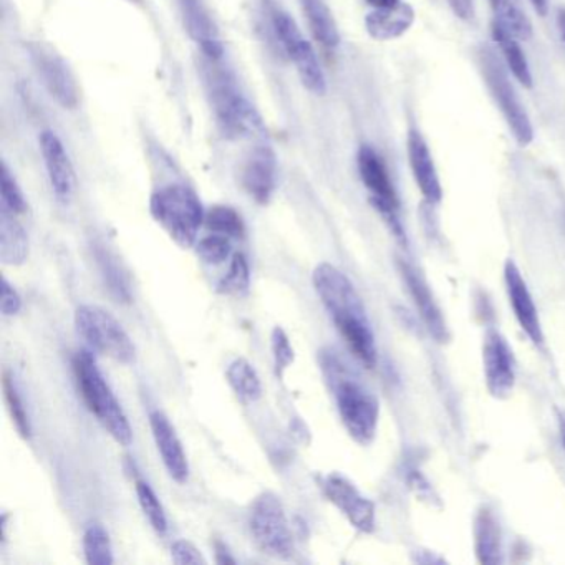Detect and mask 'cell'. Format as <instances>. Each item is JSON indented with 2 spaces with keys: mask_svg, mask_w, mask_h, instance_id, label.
I'll return each mask as SVG.
<instances>
[{
  "mask_svg": "<svg viewBox=\"0 0 565 565\" xmlns=\"http://www.w3.org/2000/svg\"><path fill=\"white\" fill-rule=\"evenodd\" d=\"M313 287L329 310L340 335L353 355L366 366L376 365V343L365 306L352 280L332 264H320L313 270Z\"/></svg>",
  "mask_w": 565,
  "mask_h": 565,
  "instance_id": "6da1fadb",
  "label": "cell"
},
{
  "mask_svg": "<svg viewBox=\"0 0 565 565\" xmlns=\"http://www.w3.org/2000/svg\"><path fill=\"white\" fill-rule=\"evenodd\" d=\"M323 372L332 386L340 418L353 441L370 445L375 439L380 422V403L376 396L343 365L339 356H322Z\"/></svg>",
  "mask_w": 565,
  "mask_h": 565,
  "instance_id": "7a4b0ae2",
  "label": "cell"
},
{
  "mask_svg": "<svg viewBox=\"0 0 565 565\" xmlns=\"http://www.w3.org/2000/svg\"><path fill=\"white\" fill-rule=\"evenodd\" d=\"M150 211L153 220L178 246L190 249L196 244L206 211L193 188L183 183L160 188L151 196Z\"/></svg>",
  "mask_w": 565,
  "mask_h": 565,
  "instance_id": "3957f363",
  "label": "cell"
},
{
  "mask_svg": "<svg viewBox=\"0 0 565 565\" xmlns=\"http://www.w3.org/2000/svg\"><path fill=\"white\" fill-rule=\"evenodd\" d=\"M74 372L82 398L95 418L110 433L115 441L124 446L130 445L134 438L130 423L90 352L84 350L75 355Z\"/></svg>",
  "mask_w": 565,
  "mask_h": 565,
  "instance_id": "277c9868",
  "label": "cell"
},
{
  "mask_svg": "<svg viewBox=\"0 0 565 565\" xmlns=\"http://www.w3.org/2000/svg\"><path fill=\"white\" fill-rule=\"evenodd\" d=\"M478 65L482 78L488 85L489 94L501 110L509 130L512 131V137L521 147H527L534 140V128H532L531 118L515 92L514 84L509 78L504 62L495 55L491 47L482 45L478 52Z\"/></svg>",
  "mask_w": 565,
  "mask_h": 565,
  "instance_id": "5b68a950",
  "label": "cell"
},
{
  "mask_svg": "<svg viewBox=\"0 0 565 565\" xmlns=\"http://www.w3.org/2000/svg\"><path fill=\"white\" fill-rule=\"evenodd\" d=\"M78 333L87 340L92 349L118 363L135 362L137 349L120 322L100 306H81L75 312Z\"/></svg>",
  "mask_w": 565,
  "mask_h": 565,
  "instance_id": "8992f818",
  "label": "cell"
},
{
  "mask_svg": "<svg viewBox=\"0 0 565 565\" xmlns=\"http://www.w3.org/2000/svg\"><path fill=\"white\" fill-rule=\"evenodd\" d=\"M250 532L254 541L264 554L274 558H287L294 555V534L287 521L286 509L274 492L257 495L250 508Z\"/></svg>",
  "mask_w": 565,
  "mask_h": 565,
  "instance_id": "52a82bcc",
  "label": "cell"
},
{
  "mask_svg": "<svg viewBox=\"0 0 565 565\" xmlns=\"http://www.w3.org/2000/svg\"><path fill=\"white\" fill-rule=\"evenodd\" d=\"M211 102L217 124L224 135L234 140L253 137L263 130V121L256 108L244 97L233 78L224 74L214 75L210 82Z\"/></svg>",
  "mask_w": 565,
  "mask_h": 565,
  "instance_id": "ba28073f",
  "label": "cell"
},
{
  "mask_svg": "<svg viewBox=\"0 0 565 565\" xmlns=\"http://www.w3.org/2000/svg\"><path fill=\"white\" fill-rule=\"evenodd\" d=\"M274 31L289 61L296 67L303 87L313 95L327 92V78L313 45L303 38L297 22L286 11L274 12Z\"/></svg>",
  "mask_w": 565,
  "mask_h": 565,
  "instance_id": "9c48e42d",
  "label": "cell"
},
{
  "mask_svg": "<svg viewBox=\"0 0 565 565\" xmlns=\"http://www.w3.org/2000/svg\"><path fill=\"white\" fill-rule=\"evenodd\" d=\"M356 167H359L360 180L369 191L373 206L390 224L395 236L403 237L402 223L398 217V196H396L385 161L372 147L363 145L360 148L359 157H356Z\"/></svg>",
  "mask_w": 565,
  "mask_h": 565,
  "instance_id": "30bf717a",
  "label": "cell"
},
{
  "mask_svg": "<svg viewBox=\"0 0 565 565\" xmlns=\"http://www.w3.org/2000/svg\"><path fill=\"white\" fill-rule=\"evenodd\" d=\"M486 386L494 398H508L515 385V359L505 337L488 330L482 343Z\"/></svg>",
  "mask_w": 565,
  "mask_h": 565,
  "instance_id": "8fae6325",
  "label": "cell"
},
{
  "mask_svg": "<svg viewBox=\"0 0 565 565\" xmlns=\"http://www.w3.org/2000/svg\"><path fill=\"white\" fill-rule=\"evenodd\" d=\"M31 54L39 78L51 97L65 110H74L78 105V85L64 58L44 45H35Z\"/></svg>",
  "mask_w": 565,
  "mask_h": 565,
  "instance_id": "7c38bea8",
  "label": "cell"
},
{
  "mask_svg": "<svg viewBox=\"0 0 565 565\" xmlns=\"http://www.w3.org/2000/svg\"><path fill=\"white\" fill-rule=\"evenodd\" d=\"M322 489L327 499L349 519L353 527L365 532V534L373 532L375 529V504L366 495H363L352 481L343 478L342 475L332 472L322 479Z\"/></svg>",
  "mask_w": 565,
  "mask_h": 565,
  "instance_id": "4fadbf2b",
  "label": "cell"
},
{
  "mask_svg": "<svg viewBox=\"0 0 565 565\" xmlns=\"http://www.w3.org/2000/svg\"><path fill=\"white\" fill-rule=\"evenodd\" d=\"M39 145H41L42 158H44L45 170H47L55 198L61 203H71L77 190V177L64 141L55 131L45 130L39 138Z\"/></svg>",
  "mask_w": 565,
  "mask_h": 565,
  "instance_id": "5bb4252c",
  "label": "cell"
},
{
  "mask_svg": "<svg viewBox=\"0 0 565 565\" xmlns=\"http://www.w3.org/2000/svg\"><path fill=\"white\" fill-rule=\"evenodd\" d=\"M181 21L188 35L211 62L221 61L224 45L210 8L204 0H178Z\"/></svg>",
  "mask_w": 565,
  "mask_h": 565,
  "instance_id": "9a60e30c",
  "label": "cell"
},
{
  "mask_svg": "<svg viewBox=\"0 0 565 565\" xmlns=\"http://www.w3.org/2000/svg\"><path fill=\"white\" fill-rule=\"evenodd\" d=\"M505 292L509 303L522 332L535 347L544 345V332H542L541 319H539L537 307L529 292L527 284L522 277L521 270L511 259L504 266Z\"/></svg>",
  "mask_w": 565,
  "mask_h": 565,
  "instance_id": "2e32d148",
  "label": "cell"
},
{
  "mask_svg": "<svg viewBox=\"0 0 565 565\" xmlns=\"http://www.w3.org/2000/svg\"><path fill=\"white\" fill-rule=\"evenodd\" d=\"M241 183L257 204L269 203L277 184V158L269 145H257L250 151L244 161Z\"/></svg>",
  "mask_w": 565,
  "mask_h": 565,
  "instance_id": "e0dca14e",
  "label": "cell"
},
{
  "mask_svg": "<svg viewBox=\"0 0 565 565\" xmlns=\"http://www.w3.org/2000/svg\"><path fill=\"white\" fill-rule=\"evenodd\" d=\"M406 147H408L409 168L419 193L429 204H438L443 200V188L428 143L418 130L412 128L408 131Z\"/></svg>",
  "mask_w": 565,
  "mask_h": 565,
  "instance_id": "ac0fdd59",
  "label": "cell"
},
{
  "mask_svg": "<svg viewBox=\"0 0 565 565\" xmlns=\"http://www.w3.org/2000/svg\"><path fill=\"white\" fill-rule=\"evenodd\" d=\"M150 426L164 468L174 481L184 484L190 478V462H188L186 452L178 438L177 429L171 425L168 416L161 412L151 413Z\"/></svg>",
  "mask_w": 565,
  "mask_h": 565,
  "instance_id": "d6986e66",
  "label": "cell"
},
{
  "mask_svg": "<svg viewBox=\"0 0 565 565\" xmlns=\"http://www.w3.org/2000/svg\"><path fill=\"white\" fill-rule=\"evenodd\" d=\"M399 273H402L403 280L408 287L409 296L413 297V302H415L423 322L438 342H445L448 339L446 322L425 277L405 260H399Z\"/></svg>",
  "mask_w": 565,
  "mask_h": 565,
  "instance_id": "ffe728a7",
  "label": "cell"
},
{
  "mask_svg": "<svg viewBox=\"0 0 565 565\" xmlns=\"http://www.w3.org/2000/svg\"><path fill=\"white\" fill-rule=\"evenodd\" d=\"M415 22V11L406 2L395 8L372 9L365 18V28L375 41H393L402 38Z\"/></svg>",
  "mask_w": 565,
  "mask_h": 565,
  "instance_id": "44dd1931",
  "label": "cell"
},
{
  "mask_svg": "<svg viewBox=\"0 0 565 565\" xmlns=\"http://www.w3.org/2000/svg\"><path fill=\"white\" fill-rule=\"evenodd\" d=\"M306 15L313 39L327 51H335L340 45V31L327 0H297Z\"/></svg>",
  "mask_w": 565,
  "mask_h": 565,
  "instance_id": "7402d4cb",
  "label": "cell"
},
{
  "mask_svg": "<svg viewBox=\"0 0 565 565\" xmlns=\"http://www.w3.org/2000/svg\"><path fill=\"white\" fill-rule=\"evenodd\" d=\"M0 257L6 266H22L29 257V236L15 214L0 211Z\"/></svg>",
  "mask_w": 565,
  "mask_h": 565,
  "instance_id": "603a6c76",
  "label": "cell"
},
{
  "mask_svg": "<svg viewBox=\"0 0 565 565\" xmlns=\"http://www.w3.org/2000/svg\"><path fill=\"white\" fill-rule=\"evenodd\" d=\"M492 39L498 44L501 51L502 62H504L508 71H511L512 77L522 85V87L531 88L534 81H532L531 67H529L527 57L524 51L519 45V39L509 34L505 29H502L498 22H492Z\"/></svg>",
  "mask_w": 565,
  "mask_h": 565,
  "instance_id": "cb8c5ba5",
  "label": "cell"
},
{
  "mask_svg": "<svg viewBox=\"0 0 565 565\" xmlns=\"http://www.w3.org/2000/svg\"><path fill=\"white\" fill-rule=\"evenodd\" d=\"M494 22H498L509 34L519 41H529L532 38V22L525 14L521 0H489Z\"/></svg>",
  "mask_w": 565,
  "mask_h": 565,
  "instance_id": "d4e9b609",
  "label": "cell"
},
{
  "mask_svg": "<svg viewBox=\"0 0 565 565\" xmlns=\"http://www.w3.org/2000/svg\"><path fill=\"white\" fill-rule=\"evenodd\" d=\"M227 383L236 393L237 398L254 403L263 396V383L256 369L246 359H236L227 366Z\"/></svg>",
  "mask_w": 565,
  "mask_h": 565,
  "instance_id": "484cf974",
  "label": "cell"
},
{
  "mask_svg": "<svg viewBox=\"0 0 565 565\" xmlns=\"http://www.w3.org/2000/svg\"><path fill=\"white\" fill-rule=\"evenodd\" d=\"M476 554L482 564L499 562V527L494 515L489 511L479 512L476 519Z\"/></svg>",
  "mask_w": 565,
  "mask_h": 565,
  "instance_id": "4316f807",
  "label": "cell"
},
{
  "mask_svg": "<svg viewBox=\"0 0 565 565\" xmlns=\"http://www.w3.org/2000/svg\"><path fill=\"white\" fill-rule=\"evenodd\" d=\"M204 226L211 233L223 234L231 239H239L244 234L243 217L231 206H213L206 211Z\"/></svg>",
  "mask_w": 565,
  "mask_h": 565,
  "instance_id": "83f0119b",
  "label": "cell"
},
{
  "mask_svg": "<svg viewBox=\"0 0 565 565\" xmlns=\"http://www.w3.org/2000/svg\"><path fill=\"white\" fill-rule=\"evenodd\" d=\"M85 557L90 565L114 564L110 535L100 524H92L84 535Z\"/></svg>",
  "mask_w": 565,
  "mask_h": 565,
  "instance_id": "f1b7e54d",
  "label": "cell"
},
{
  "mask_svg": "<svg viewBox=\"0 0 565 565\" xmlns=\"http://www.w3.org/2000/svg\"><path fill=\"white\" fill-rule=\"evenodd\" d=\"M250 286L249 264L246 256L237 253L231 260L230 270L217 284V290L224 296L241 297L247 294Z\"/></svg>",
  "mask_w": 565,
  "mask_h": 565,
  "instance_id": "f546056e",
  "label": "cell"
},
{
  "mask_svg": "<svg viewBox=\"0 0 565 565\" xmlns=\"http://www.w3.org/2000/svg\"><path fill=\"white\" fill-rule=\"evenodd\" d=\"M2 390H4L6 403H8L9 413H11L15 428L21 433L22 438H31V419H29V413L25 412L24 402H22L21 395H19L18 386H15L11 373H4Z\"/></svg>",
  "mask_w": 565,
  "mask_h": 565,
  "instance_id": "4dcf8cb0",
  "label": "cell"
},
{
  "mask_svg": "<svg viewBox=\"0 0 565 565\" xmlns=\"http://www.w3.org/2000/svg\"><path fill=\"white\" fill-rule=\"evenodd\" d=\"M137 495L145 515H147L148 521H150L151 527H153L158 534H164V532L168 531V519L167 514H164L163 505H161L160 499H158L157 492L151 489L148 482L137 481Z\"/></svg>",
  "mask_w": 565,
  "mask_h": 565,
  "instance_id": "1f68e13d",
  "label": "cell"
},
{
  "mask_svg": "<svg viewBox=\"0 0 565 565\" xmlns=\"http://www.w3.org/2000/svg\"><path fill=\"white\" fill-rule=\"evenodd\" d=\"M0 184H2V210L15 214V216L24 214L28 211V201H25L24 193H22L14 174L9 170L8 163L2 164Z\"/></svg>",
  "mask_w": 565,
  "mask_h": 565,
  "instance_id": "d6a6232c",
  "label": "cell"
},
{
  "mask_svg": "<svg viewBox=\"0 0 565 565\" xmlns=\"http://www.w3.org/2000/svg\"><path fill=\"white\" fill-rule=\"evenodd\" d=\"M231 249H233V246H231V237L216 233L203 237V239L196 244L198 256H200L204 263L211 264V266L223 264L224 260L230 257Z\"/></svg>",
  "mask_w": 565,
  "mask_h": 565,
  "instance_id": "836d02e7",
  "label": "cell"
},
{
  "mask_svg": "<svg viewBox=\"0 0 565 565\" xmlns=\"http://www.w3.org/2000/svg\"><path fill=\"white\" fill-rule=\"evenodd\" d=\"M270 345H273L274 365H276L277 376H282L284 372L292 365L296 353H294L292 345H290L289 337L280 327H276L273 330Z\"/></svg>",
  "mask_w": 565,
  "mask_h": 565,
  "instance_id": "e575fe53",
  "label": "cell"
},
{
  "mask_svg": "<svg viewBox=\"0 0 565 565\" xmlns=\"http://www.w3.org/2000/svg\"><path fill=\"white\" fill-rule=\"evenodd\" d=\"M171 558L174 564L186 565H204L206 558L201 554L200 548L196 545L191 544L190 541H177L171 545Z\"/></svg>",
  "mask_w": 565,
  "mask_h": 565,
  "instance_id": "d590c367",
  "label": "cell"
},
{
  "mask_svg": "<svg viewBox=\"0 0 565 565\" xmlns=\"http://www.w3.org/2000/svg\"><path fill=\"white\" fill-rule=\"evenodd\" d=\"M22 309V299L18 290L11 286L8 279H2V313L6 317L18 316Z\"/></svg>",
  "mask_w": 565,
  "mask_h": 565,
  "instance_id": "8d00e7d4",
  "label": "cell"
},
{
  "mask_svg": "<svg viewBox=\"0 0 565 565\" xmlns=\"http://www.w3.org/2000/svg\"><path fill=\"white\" fill-rule=\"evenodd\" d=\"M452 14L461 21H472L476 15L475 0H448Z\"/></svg>",
  "mask_w": 565,
  "mask_h": 565,
  "instance_id": "74e56055",
  "label": "cell"
},
{
  "mask_svg": "<svg viewBox=\"0 0 565 565\" xmlns=\"http://www.w3.org/2000/svg\"><path fill=\"white\" fill-rule=\"evenodd\" d=\"M365 2L372 9H388L395 8V6H398L403 0H365Z\"/></svg>",
  "mask_w": 565,
  "mask_h": 565,
  "instance_id": "f35d334b",
  "label": "cell"
},
{
  "mask_svg": "<svg viewBox=\"0 0 565 565\" xmlns=\"http://www.w3.org/2000/svg\"><path fill=\"white\" fill-rule=\"evenodd\" d=\"M216 562L217 564H236V561L231 557L230 552L221 544H217Z\"/></svg>",
  "mask_w": 565,
  "mask_h": 565,
  "instance_id": "ab89813d",
  "label": "cell"
},
{
  "mask_svg": "<svg viewBox=\"0 0 565 565\" xmlns=\"http://www.w3.org/2000/svg\"><path fill=\"white\" fill-rule=\"evenodd\" d=\"M531 2L532 8H534V11L537 12L541 18H544V15H547L548 12V4H551V0H529Z\"/></svg>",
  "mask_w": 565,
  "mask_h": 565,
  "instance_id": "60d3db41",
  "label": "cell"
},
{
  "mask_svg": "<svg viewBox=\"0 0 565 565\" xmlns=\"http://www.w3.org/2000/svg\"><path fill=\"white\" fill-rule=\"evenodd\" d=\"M558 31H561L562 39L565 42V9H558L557 14Z\"/></svg>",
  "mask_w": 565,
  "mask_h": 565,
  "instance_id": "b9f144b4",
  "label": "cell"
},
{
  "mask_svg": "<svg viewBox=\"0 0 565 565\" xmlns=\"http://www.w3.org/2000/svg\"><path fill=\"white\" fill-rule=\"evenodd\" d=\"M558 426H561L562 445L565 448V413H562L561 418H558Z\"/></svg>",
  "mask_w": 565,
  "mask_h": 565,
  "instance_id": "7bdbcfd3",
  "label": "cell"
}]
</instances>
